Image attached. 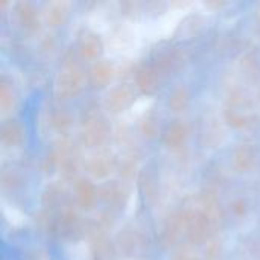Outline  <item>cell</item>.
<instances>
[{
    "instance_id": "obj_27",
    "label": "cell",
    "mask_w": 260,
    "mask_h": 260,
    "mask_svg": "<svg viewBox=\"0 0 260 260\" xmlns=\"http://www.w3.org/2000/svg\"><path fill=\"white\" fill-rule=\"evenodd\" d=\"M140 131L145 137L154 139L160 133V117L155 113H148L140 120Z\"/></svg>"
},
{
    "instance_id": "obj_22",
    "label": "cell",
    "mask_w": 260,
    "mask_h": 260,
    "mask_svg": "<svg viewBox=\"0 0 260 260\" xmlns=\"http://www.w3.org/2000/svg\"><path fill=\"white\" fill-rule=\"evenodd\" d=\"M189 136V126L183 120H174L163 129L161 140L168 148H178L181 146Z\"/></svg>"
},
{
    "instance_id": "obj_15",
    "label": "cell",
    "mask_w": 260,
    "mask_h": 260,
    "mask_svg": "<svg viewBox=\"0 0 260 260\" xmlns=\"http://www.w3.org/2000/svg\"><path fill=\"white\" fill-rule=\"evenodd\" d=\"M181 233H184V218H183V209L171 213L163 227H161V233H160V241L165 247L174 245L177 242V239L181 236Z\"/></svg>"
},
{
    "instance_id": "obj_3",
    "label": "cell",
    "mask_w": 260,
    "mask_h": 260,
    "mask_svg": "<svg viewBox=\"0 0 260 260\" xmlns=\"http://www.w3.org/2000/svg\"><path fill=\"white\" fill-rule=\"evenodd\" d=\"M84 81H85V73L79 66V62L76 61V56L75 55L67 56L55 81V88L58 96L61 98L76 96L82 90Z\"/></svg>"
},
{
    "instance_id": "obj_11",
    "label": "cell",
    "mask_w": 260,
    "mask_h": 260,
    "mask_svg": "<svg viewBox=\"0 0 260 260\" xmlns=\"http://www.w3.org/2000/svg\"><path fill=\"white\" fill-rule=\"evenodd\" d=\"M232 161L238 172H250L257 166L259 148L250 142L239 143L232 154Z\"/></svg>"
},
{
    "instance_id": "obj_28",
    "label": "cell",
    "mask_w": 260,
    "mask_h": 260,
    "mask_svg": "<svg viewBox=\"0 0 260 260\" xmlns=\"http://www.w3.org/2000/svg\"><path fill=\"white\" fill-rule=\"evenodd\" d=\"M119 171H120V175L123 178H131L137 169V157L134 154H126L117 165Z\"/></svg>"
},
{
    "instance_id": "obj_7",
    "label": "cell",
    "mask_w": 260,
    "mask_h": 260,
    "mask_svg": "<svg viewBox=\"0 0 260 260\" xmlns=\"http://www.w3.org/2000/svg\"><path fill=\"white\" fill-rule=\"evenodd\" d=\"M99 198L111 212H120L128 204L129 190L125 183H120L117 180H108L99 187Z\"/></svg>"
},
{
    "instance_id": "obj_17",
    "label": "cell",
    "mask_w": 260,
    "mask_h": 260,
    "mask_svg": "<svg viewBox=\"0 0 260 260\" xmlns=\"http://www.w3.org/2000/svg\"><path fill=\"white\" fill-rule=\"evenodd\" d=\"M152 64L161 72V75H168L172 73L175 70H178L183 66V55L178 49H165L157 52V55L152 59Z\"/></svg>"
},
{
    "instance_id": "obj_16",
    "label": "cell",
    "mask_w": 260,
    "mask_h": 260,
    "mask_svg": "<svg viewBox=\"0 0 260 260\" xmlns=\"http://www.w3.org/2000/svg\"><path fill=\"white\" fill-rule=\"evenodd\" d=\"M116 247L117 251L125 257H133L134 254H137V251L142 247V238L134 227L126 225L119 232L116 238Z\"/></svg>"
},
{
    "instance_id": "obj_25",
    "label": "cell",
    "mask_w": 260,
    "mask_h": 260,
    "mask_svg": "<svg viewBox=\"0 0 260 260\" xmlns=\"http://www.w3.org/2000/svg\"><path fill=\"white\" fill-rule=\"evenodd\" d=\"M49 123L53 129L56 131H66L72 125V117L70 113L61 107H53L49 111Z\"/></svg>"
},
{
    "instance_id": "obj_13",
    "label": "cell",
    "mask_w": 260,
    "mask_h": 260,
    "mask_svg": "<svg viewBox=\"0 0 260 260\" xmlns=\"http://www.w3.org/2000/svg\"><path fill=\"white\" fill-rule=\"evenodd\" d=\"M104 50V41L94 30H82L76 41V52L84 59H98Z\"/></svg>"
},
{
    "instance_id": "obj_10",
    "label": "cell",
    "mask_w": 260,
    "mask_h": 260,
    "mask_svg": "<svg viewBox=\"0 0 260 260\" xmlns=\"http://www.w3.org/2000/svg\"><path fill=\"white\" fill-rule=\"evenodd\" d=\"M161 79H163L161 72L152 62L142 64L136 70V87L143 94H154L160 88Z\"/></svg>"
},
{
    "instance_id": "obj_24",
    "label": "cell",
    "mask_w": 260,
    "mask_h": 260,
    "mask_svg": "<svg viewBox=\"0 0 260 260\" xmlns=\"http://www.w3.org/2000/svg\"><path fill=\"white\" fill-rule=\"evenodd\" d=\"M190 102V93L186 85L175 87L168 96V107L174 113H183L187 110Z\"/></svg>"
},
{
    "instance_id": "obj_5",
    "label": "cell",
    "mask_w": 260,
    "mask_h": 260,
    "mask_svg": "<svg viewBox=\"0 0 260 260\" xmlns=\"http://www.w3.org/2000/svg\"><path fill=\"white\" fill-rule=\"evenodd\" d=\"M183 218H184V235L189 242L206 244L209 239L213 238L215 230L212 229L210 222L198 207L193 206L183 207Z\"/></svg>"
},
{
    "instance_id": "obj_9",
    "label": "cell",
    "mask_w": 260,
    "mask_h": 260,
    "mask_svg": "<svg viewBox=\"0 0 260 260\" xmlns=\"http://www.w3.org/2000/svg\"><path fill=\"white\" fill-rule=\"evenodd\" d=\"M134 101H136L134 90L126 84H119L105 93L104 107L107 111H110L113 114H119V113H123L125 110H128L134 104Z\"/></svg>"
},
{
    "instance_id": "obj_12",
    "label": "cell",
    "mask_w": 260,
    "mask_h": 260,
    "mask_svg": "<svg viewBox=\"0 0 260 260\" xmlns=\"http://www.w3.org/2000/svg\"><path fill=\"white\" fill-rule=\"evenodd\" d=\"M41 204H43V210L58 213L64 207L72 204V200L69 198L67 190L61 183H50L43 192Z\"/></svg>"
},
{
    "instance_id": "obj_30",
    "label": "cell",
    "mask_w": 260,
    "mask_h": 260,
    "mask_svg": "<svg viewBox=\"0 0 260 260\" xmlns=\"http://www.w3.org/2000/svg\"><path fill=\"white\" fill-rule=\"evenodd\" d=\"M2 184L3 187L14 189L21 184V175L15 169H5L2 174Z\"/></svg>"
},
{
    "instance_id": "obj_29",
    "label": "cell",
    "mask_w": 260,
    "mask_h": 260,
    "mask_svg": "<svg viewBox=\"0 0 260 260\" xmlns=\"http://www.w3.org/2000/svg\"><path fill=\"white\" fill-rule=\"evenodd\" d=\"M222 257V244L218 238H212L206 242L204 260H221Z\"/></svg>"
},
{
    "instance_id": "obj_4",
    "label": "cell",
    "mask_w": 260,
    "mask_h": 260,
    "mask_svg": "<svg viewBox=\"0 0 260 260\" xmlns=\"http://www.w3.org/2000/svg\"><path fill=\"white\" fill-rule=\"evenodd\" d=\"M49 154L52 155L56 169H59L64 180H73L76 177L79 169V149L72 140H58Z\"/></svg>"
},
{
    "instance_id": "obj_19",
    "label": "cell",
    "mask_w": 260,
    "mask_h": 260,
    "mask_svg": "<svg viewBox=\"0 0 260 260\" xmlns=\"http://www.w3.org/2000/svg\"><path fill=\"white\" fill-rule=\"evenodd\" d=\"M41 17H43V21L50 27L62 26L69 17V5L66 2H59V0L49 2L44 5Z\"/></svg>"
},
{
    "instance_id": "obj_8",
    "label": "cell",
    "mask_w": 260,
    "mask_h": 260,
    "mask_svg": "<svg viewBox=\"0 0 260 260\" xmlns=\"http://www.w3.org/2000/svg\"><path fill=\"white\" fill-rule=\"evenodd\" d=\"M198 209L207 218V221L210 222V225L215 232L218 229H221V225L224 224V219H225V213H224L221 200L215 189L207 187L201 192L200 200H198Z\"/></svg>"
},
{
    "instance_id": "obj_2",
    "label": "cell",
    "mask_w": 260,
    "mask_h": 260,
    "mask_svg": "<svg viewBox=\"0 0 260 260\" xmlns=\"http://www.w3.org/2000/svg\"><path fill=\"white\" fill-rule=\"evenodd\" d=\"M224 117L225 122L236 129L250 126L257 117L253 99L244 91H233L227 99Z\"/></svg>"
},
{
    "instance_id": "obj_32",
    "label": "cell",
    "mask_w": 260,
    "mask_h": 260,
    "mask_svg": "<svg viewBox=\"0 0 260 260\" xmlns=\"http://www.w3.org/2000/svg\"><path fill=\"white\" fill-rule=\"evenodd\" d=\"M230 207L235 216H244L247 213V204L244 200H235Z\"/></svg>"
},
{
    "instance_id": "obj_6",
    "label": "cell",
    "mask_w": 260,
    "mask_h": 260,
    "mask_svg": "<svg viewBox=\"0 0 260 260\" xmlns=\"http://www.w3.org/2000/svg\"><path fill=\"white\" fill-rule=\"evenodd\" d=\"M119 161L113 151L107 148H99L91 152L85 160V169L94 178H107L111 172L116 171Z\"/></svg>"
},
{
    "instance_id": "obj_21",
    "label": "cell",
    "mask_w": 260,
    "mask_h": 260,
    "mask_svg": "<svg viewBox=\"0 0 260 260\" xmlns=\"http://www.w3.org/2000/svg\"><path fill=\"white\" fill-rule=\"evenodd\" d=\"M2 143L8 148L20 146L24 142V128L17 119H6L0 126Z\"/></svg>"
},
{
    "instance_id": "obj_23",
    "label": "cell",
    "mask_w": 260,
    "mask_h": 260,
    "mask_svg": "<svg viewBox=\"0 0 260 260\" xmlns=\"http://www.w3.org/2000/svg\"><path fill=\"white\" fill-rule=\"evenodd\" d=\"M17 105V93L14 82L9 76L2 75L0 78V108L3 113H9Z\"/></svg>"
},
{
    "instance_id": "obj_20",
    "label": "cell",
    "mask_w": 260,
    "mask_h": 260,
    "mask_svg": "<svg viewBox=\"0 0 260 260\" xmlns=\"http://www.w3.org/2000/svg\"><path fill=\"white\" fill-rule=\"evenodd\" d=\"M113 76H114V66L107 59L96 61L88 70V79L94 88L107 87L111 82Z\"/></svg>"
},
{
    "instance_id": "obj_26",
    "label": "cell",
    "mask_w": 260,
    "mask_h": 260,
    "mask_svg": "<svg viewBox=\"0 0 260 260\" xmlns=\"http://www.w3.org/2000/svg\"><path fill=\"white\" fill-rule=\"evenodd\" d=\"M140 189L143 197H146L148 200H152L157 197V190H158V183H157V177L152 172V169H145L140 174Z\"/></svg>"
},
{
    "instance_id": "obj_18",
    "label": "cell",
    "mask_w": 260,
    "mask_h": 260,
    "mask_svg": "<svg viewBox=\"0 0 260 260\" xmlns=\"http://www.w3.org/2000/svg\"><path fill=\"white\" fill-rule=\"evenodd\" d=\"M14 14L18 20V23L26 29V30H37L40 27V17L35 9V6L27 2V0H20L14 3Z\"/></svg>"
},
{
    "instance_id": "obj_14",
    "label": "cell",
    "mask_w": 260,
    "mask_h": 260,
    "mask_svg": "<svg viewBox=\"0 0 260 260\" xmlns=\"http://www.w3.org/2000/svg\"><path fill=\"white\" fill-rule=\"evenodd\" d=\"M75 198H76V204L84 209V210H90L94 207L98 198H99V189L96 187V184L85 177L76 178L75 181Z\"/></svg>"
},
{
    "instance_id": "obj_31",
    "label": "cell",
    "mask_w": 260,
    "mask_h": 260,
    "mask_svg": "<svg viewBox=\"0 0 260 260\" xmlns=\"http://www.w3.org/2000/svg\"><path fill=\"white\" fill-rule=\"evenodd\" d=\"M172 260H201L192 250H189L187 247H181L178 248L174 256H172Z\"/></svg>"
},
{
    "instance_id": "obj_1",
    "label": "cell",
    "mask_w": 260,
    "mask_h": 260,
    "mask_svg": "<svg viewBox=\"0 0 260 260\" xmlns=\"http://www.w3.org/2000/svg\"><path fill=\"white\" fill-rule=\"evenodd\" d=\"M79 120V142L87 148H102L110 136V125L101 107L88 104L81 111Z\"/></svg>"
}]
</instances>
